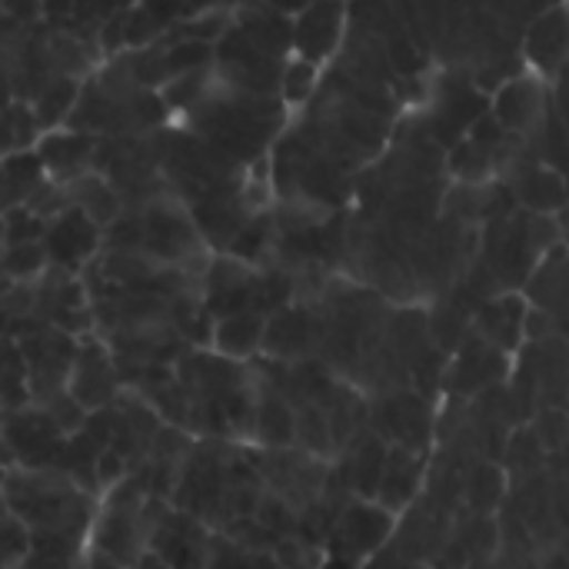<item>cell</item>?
<instances>
[{"label": "cell", "mask_w": 569, "mask_h": 569, "mask_svg": "<svg viewBox=\"0 0 569 569\" xmlns=\"http://www.w3.org/2000/svg\"><path fill=\"white\" fill-rule=\"evenodd\" d=\"M43 267V247L30 243H13L7 253V273L10 277H30Z\"/></svg>", "instance_id": "ba28073f"}, {"label": "cell", "mask_w": 569, "mask_h": 569, "mask_svg": "<svg viewBox=\"0 0 569 569\" xmlns=\"http://www.w3.org/2000/svg\"><path fill=\"white\" fill-rule=\"evenodd\" d=\"M337 33H340V0H320L303 13L293 40L307 57H320L333 47Z\"/></svg>", "instance_id": "5b68a950"}, {"label": "cell", "mask_w": 569, "mask_h": 569, "mask_svg": "<svg viewBox=\"0 0 569 569\" xmlns=\"http://www.w3.org/2000/svg\"><path fill=\"white\" fill-rule=\"evenodd\" d=\"M73 93H77V87H73L70 80H53V83H47L43 93H40V123L60 120L63 110L73 107Z\"/></svg>", "instance_id": "52a82bcc"}, {"label": "cell", "mask_w": 569, "mask_h": 569, "mask_svg": "<svg viewBox=\"0 0 569 569\" xmlns=\"http://www.w3.org/2000/svg\"><path fill=\"white\" fill-rule=\"evenodd\" d=\"M320 569H363V563H360V560H353V557H343V553L327 550V557H323Z\"/></svg>", "instance_id": "7c38bea8"}, {"label": "cell", "mask_w": 569, "mask_h": 569, "mask_svg": "<svg viewBox=\"0 0 569 569\" xmlns=\"http://www.w3.org/2000/svg\"><path fill=\"white\" fill-rule=\"evenodd\" d=\"M37 10H40V3L37 0H7V13H13L17 20H30V17H37Z\"/></svg>", "instance_id": "8fae6325"}, {"label": "cell", "mask_w": 569, "mask_h": 569, "mask_svg": "<svg viewBox=\"0 0 569 569\" xmlns=\"http://www.w3.org/2000/svg\"><path fill=\"white\" fill-rule=\"evenodd\" d=\"M423 480H427V453L390 443V457H387V470L380 480L377 503H383L390 513L400 517L403 510H410L420 500Z\"/></svg>", "instance_id": "7a4b0ae2"}, {"label": "cell", "mask_w": 569, "mask_h": 569, "mask_svg": "<svg viewBox=\"0 0 569 569\" xmlns=\"http://www.w3.org/2000/svg\"><path fill=\"white\" fill-rule=\"evenodd\" d=\"M310 77H313V67L310 63H293L287 70V97L300 100L310 90Z\"/></svg>", "instance_id": "30bf717a"}, {"label": "cell", "mask_w": 569, "mask_h": 569, "mask_svg": "<svg viewBox=\"0 0 569 569\" xmlns=\"http://www.w3.org/2000/svg\"><path fill=\"white\" fill-rule=\"evenodd\" d=\"M117 373L110 357L100 347H77V360H73V373H70V393L73 400L83 403L87 413L107 410L117 400Z\"/></svg>", "instance_id": "3957f363"}, {"label": "cell", "mask_w": 569, "mask_h": 569, "mask_svg": "<svg viewBox=\"0 0 569 569\" xmlns=\"http://www.w3.org/2000/svg\"><path fill=\"white\" fill-rule=\"evenodd\" d=\"M207 50L210 47L203 40H183V43H177L173 50L163 53V63H167V70L180 73V70H190L193 63H203L207 60Z\"/></svg>", "instance_id": "9c48e42d"}, {"label": "cell", "mask_w": 569, "mask_h": 569, "mask_svg": "<svg viewBox=\"0 0 569 569\" xmlns=\"http://www.w3.org/2000/svg\"><path fill=\"white\" fill-rule=\"evenodd\" d=\"M393 537H397V513H390L377 500L353 497L337 513V520L330 527V537H327V550L367 563L377 553H383Z\"/></svg>", "instance_id": "6da1fadb"}, {"label": "cell", "mask_w": 569, "mask_h": 569, "mask_svg": "<svg viewBox=\"0 0 569 569\" xmlns=\"http://www.w3.org/2000/svg\"><path fill=\"white\" fill-rule=\"evenodd\" d=\"M33 553V533L30 527L7 510L3 517V569H23V563Z\"/></svg>", "instance_id": "8992f818"}, {"label": "cell", "mask_w": 569, "mask_h": 569, "mask_svg": "<svg viewBox=\"0 0 569 569\" xmlns=\"http://www.w3.org/2000/svg\"><path fill=\"white\" fill-rule=\"evenodd\" d=\"M263 337H267V320L253 310L227 313L213 327V347L227 360H247L250 353H257L263 347Z\"/></svg>", "instance_id": "277c9868"}]
</instances>
